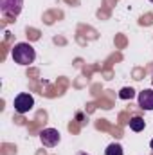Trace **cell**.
<instances>
[{
  "mask_svg": "<svg viewBox=\"0 0 153 155\" xmlns=\"http://www.w3.org/2000/svg\"><path fill=\"white\" fill-rule=\"evenodd\" d=\"M13 60L15 63L18 65H31L34 60H36V52H34V47L31 43H25V41H20L13 47Z\"/></svg>",
  "mask_w": 153,
  "mask_h": 155,
  "instance_id": "1",
  "label": "cell"
},
{
  "mask_svg": "<svg viewBox=\"0 0 153 155\" xmlns=\"http://www.w3.org/2000/svg\"><path fill=\"white\" fill-rule=\"evenodd\" d=\"M151 85H153V76H151Z\"/></svg>",
  "mask_w": 153,
  "mask_h": 155,
  "instance_id": "11",
  "label": "cell"
},
{
  "mask_svg": "<svg viewBox=\"0 0 153 155\" xmlns=\"http://www.w3.org/2000/svg\"><path fill=\"white\" fill-rule=\"evenodd\" d=\"M77 155H88V153H85V152H79V153H77Z\"/></svg>",
  "mask_w": 153,
  "mask_h": 155,
  "instance_id": "10",
  "label": "cell"
},
{
  "mask_svg": "<svg viewBox=\"0 0 153 155\" xmlns=\"http://www.w3.org/2000/svg\"><path fill=\"white\" fill-rule=\"evenodd\" d=\"M33 107H34V99H33L31 94L24 92V94H18L15 97V110L18 114H27V112L33 110Z\"/></svg>",
  "mask_w": 153,
  "mask_h": 155,
  "instance_id": "3",
  "label": "cell"
},
{
  "mask_svg": "<svg viewBox=\"0 0 153 155\" xmlns=\"http://www.w3.org/2000/svg\"><path fill=\"white\" fill-rule=\"evenodd\" d=\"M137 101L142 110H153V88H146V90L139 92Z\"/></svg>",
  "mask_w": 153,
  "mask_h": 155,
  "instance_id": "5",
  "label": "cell"
},
{
  "mask_svg": "<svg viewBox=\"0 0 153 155\" xmlns=\"http://www.w3.org/2000/svg\"><path fill=\"white\" fill-rule=\"evenodd\" d=\"M150 148H151V150H153V139H151V141H150Z\"/></svg>",
  "mask_w": 153,
  "mask_h": 155,
  "instance_id": "9",
  "label": "cell"
},
{
  "mask_svg": "<svg viewBox=\"0 0 153 155\" xmlns=\"http://www.w3.org/2000/svg\"><path fill=\"white\" fill-rule=\"evenodd\" d=\"M24 7V0H0V11L4 18L15 20Z\"/></svg>",
  "mask_w": 153,
  "mask_h": 155,
  "instance_id": "2",
  "label": "cell"
},
{
  "mask_svg": "<svg viewBox=\"0 0 153 155\" xmlns=\"http://www.w3.org/2000/svg\"><path fill=\"white\" fill-rule=\"evenodd\" d=\"M105 155H122V146H121L119 143H112V144L106 146Z\"/></svg>",
  "mask_w": 153,
  "mask_h": 155,
  "instance_id": "7",
  "label": "cell"
},
{
  "mask_svg": "<svg viewBox=\"0 0 153 155\" xmlns=\"http://www.w3.org/2000/svg\"><path fill=\"white\" fill-rule=\"evenodd\" d=\"M60 139H61V135H60V132H58L56 128H45V130L40 132V141H41V144H43L45 148H54V146H58Z\"/></svg>",
  "mask_w": 153,
  "mask_h": 155,
  "instance_id": "4",
  "label": "cell"
},
{
  "mask_svg": "<svg viewBox=\"0 0 153 155\" xmlns=\"http://www.w3.org/2000/svg\"><path fill=\"white\" fill-rule=\"evenodd\" d=\"M144 126H146V121L142 119V117L135 116L130 119V130H133V132H141V130H144Z\"/></svg>",
  "mask_w": 153,
  "mask_h": 155,
  "instance_id": "6",
  "label": "cell"
},
{
  "mask_svg": "<svg viewBox=\"0 0 153 155\" xmlns=\"http://www.w3.org/2000/svg\"><path fill=\"white\" fill-rule=\"evenodd\" d=\"M150 2H151V4H153V0H150Z\"/></svg>",
  "mask_w": 153,
  "mask_h": 155,
  "instance_id": "12",
  "label": "cell"
},
{
  "mask_svg": "<svg viewBox=\"0 0 153 155\" xmlns=\"http://www.w3.org/2000/svg\"><path fill=\"white\" fill-rule=\"evenodd\" d=\"M119 97L121 99H132V97H135V90L132 87H124V88H121Z\"/></svg>",
  "mask_w": 153,
  "mask_h": 155,
  "instance_id": "8",
  "label": "cell"
}]
</instances>
